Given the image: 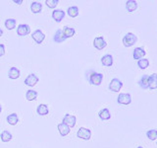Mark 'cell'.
Here are the masks:
<instances>
[{"mask_svg":"<svg viewBox=\"0 0 157 148\" xmlns=\"http://www.w3.org/2000/svg\"><path fill=\"white\" fill-rule=\"evenodd\" d=\"M38 77L34 73H32L29 74V75L25 79V84H26L27 86H29V87H33L38 82Z\"/></svg>","mask_w":157,"mask_h":148,"instance_id":"30bf717a","label":"cell"},{"mask_svg":"<svg viewBox=\"0 0 157 148\" xmlns=\"http://www.w3.org/2000/svg\"><path fill=\"white\" fill-rule=\"evenodd\" d=\"M148 79H149V75H144L139 81V85L142 89H147L148 88Z\"/></svg>","mask_w":157,"mask_h":148,"instance_id":"484cf974","label":"cell"},{"mask_svg":"<svg viewBox=\"0 0 157 148\" xmlns=\"http://www.w3.org/2000/svg\"><path fill=\"white\" fill-rule=\"evenodd\" d=\"M68 15L72 18H76L78 15V8L77 6H71L68 8Z\"/></svg>","mask_w":157,"mask_h":148,"instance_id":"83f0119b","label":"cell"},{"mask_svg":"<svg viewBox=\"0 0 157 148\" xmlns=\"http://www.w3.org/2000/svg\"><path fill=\"white\" fill-rule=\"evenodd\" d=\"M4 25H5V28L7 30H13L14 28H16V20L12 18L7 19L6 21H5Z\"/></svg>","mask_w":157,"mask_h":148,"instance_id":"4316f807","label":"cell"},{"mask_svg":"<svg viewBox=\"0 0 157 148\" xmlns=\"http://www.w3.org/2000/svg\"><path fill=\"white\" fill-rule=\"evenodd\" d=\"M48 107L45 104H40L37 108H36V113L39 116H46L48 113Z\"/></svg>","mask_w":157,"mask_h":148,"instance_id":"44dd1931","label":"cell"},{"mask_svg":"<svg viewBox=\"0 0 157 148\" xmlns=\"http://www.w3.org/2000/svg\"><path fill=\"white\" fill-rule=\"evenodd\" d=\"M146 136L148 139L150 140H155L157 139V130H147L146 132Z\"/></svg>","mask_w":157,"mask_h":148,"instance_id":"f546056e","label":"cell"},{"mask_svg":"<svg viewBox=\"0 0 157 148\" xmlns=\"http://www.w3.org/2000/svg\"><path fill=\"white\" fill-rule=\"evenodd\" d=\"M122 87H123L122 81H120L119 79H117V78L112 79L109 84V89L112 92H119Z\"/></svg>","mask_w":157,"mask_h":148,"instance_id":"5b68a950","label":"cell"},{"mask_svg":"<svg viewBox=\"0 0 157 148\" xmlns=\"http://www.w3.org/2000/svg\"><path fill=\"white\" fill-rule=\"evenodd\" d=\"M14 3H17V4H22V0H14V1H13Z\"/></svg>","mask_w":157,"mask_h":148,"instance_id":"d6a6232c","label":"cell"},{"mask_svg":"<svg viewBox=\"0 0 157 148\" xmlns=\"http://www.w3.org/2000/svg\"><path fill=\"white\" fill-rule=\"evenodd\" d=\"M126 8L128 10V12H134L135 10L137 8V3L136 1H135V0H128V1L126 2Z\"/></svg>","mask_w":157,"mask_h":148,"instance_id":"ffe728a7","label":"cell"},{"mask_svg":"<svg viewBox=\"0 0 157 148\" xmlns=\"http://www.w3.org/2000/svg\"><path fill=\"white\" fill-rule=\"evenodd\" d=\"M102 80H103V74L101 73L91 71L90 75H88V81H90V83L92 84V85L99 86L102 83Z\"/></svg>","mask_w":157,"mask_h":148,"instance_id":"6da1fadb","label":"cell"},{"mask_svg":"<svg viewBox=\"0 0 157 148\" xmlns=\"http://www.w3.org/2000/svg\"><path fill=\"white\" fill-rule=\"evenodd\" d=\"M101 63L103 64L104 66L109 67L113 64V56L111 54H106V56H102L101 57Z\"/></svg>","mask_w":157,"mask_h":148,"instance_id":"ac0fdd59","label":"cell"},{"mask_svg":"<svg viewBox=\"0 0 157 148\" xmlns=\"http://www.w3.org/2000/svg\"><path fill=\"white\" fill-rule=\"evenodd\" d=\"M29 33H31V28H29V26L27 24L20 25L17 28V34L20 37H25V36H27V35H29Z\"/></svg>","mask_w":157,"mask_h":148,"instance_id":"52a82bcc","label":"cell"},{"mask_svg":"<svg viewBox=\"0 0 157 148\" xmlns=\"http://www.w3.org/2000/svg\"><path fill=\"white\" fill-rule=\"evenodd\" d=\"M148 88L157 89V74L156 73H153V74H151V75H149Z\"/></svg>","mask_w":157,"mask_h":148,"instance_id":"e0dca14e","label":"cell"},{"mask_svg":"<svg viewBox=\"0 0 157 148\" xmlns=\"http://www.w3.org/2000/svg\"><path fill=\"white\" fill-rule=\"evenodd\" d=\"M2 35H3V31H2V29H1V28H0V37H1V36H2Z\"/></svg>","mask_w":157,"mask_h":148,"instance_id":"836d02e7","label":"cell"},{"mask_svg":"<svg viewBox=\"0 0 157 148\" xmlns=\"http://www.w3.org/2000/svg\"><path fill=\"white\" fill-rule=\"evenodd\" d=\"M42 10V4L39 2H33L31 5V11L34 14H37L39 12H41Z\"/></svg>","mask_w":157,"mask_h":148,"instance_id":"cb8c5ba5","label":"cell"},{"mask_svg":"<svg viewBox=\"0 0 157 148\" xmlns=\"http://www.w3.org/2000/svg\"><path fill=\"white\" fill-rule=\"evenodd\" d=\"M93 46H94V47L98 49V51H101V49L106 47L107 43L105 42V39H103V37H97L94 39V41H93Z\"/></svg>","mask_w":157,"mask_h":148,"instance_id":"ba28073f","label":"cell"},{"mask_svg":"<svg viewBox=\"0 0 157 148\" xmlns=\"http://www.w3.org/2000/svg\"><path fill=\"white\" fill-rule=\"evenodd\" d=\"M62 122L67 125L69 127H74L76 125V122H77V117L75 116H72L70 113H66L65 116H64L63 120H62Z\"/></svg>","mask_w":157,"mask_h":148,"instance_id":"277c9868","label":"cell"},{"mask_svg":"<svg viewBox=\"0 0 157 148\" xmlns=\"http://www.w3.org/2000/svg\"><path fill=\"white\" fill-rule=\"evenodd\" d=\"M5 54V46L3 43H0V57Z\"/></svg>","mask_w":157,"mask_h":148,"instance_id":"1f68e13d","label":"cell"},{"mask_svg":"<svg viewBox=\"0 0 157 148\" xmlns=\"http://www.w3.org/2000/svg\"><path fill=\"white\" fill-rule=\"evenodd\" d=\"M37 96H38V93L36 91H34V90H29L26 93V99L28 101L36 100V99L37 98Z\"/></svg>","mask_w":157,"mask_h":148,"instance_id":"d4e9b609","label":"cell"},{"mask_svg":"<svg viewBox=\"0 0 157 148\" xmlns=\"http://www.w3.org/2000/svg\"><path fill=\"white\" fill-rule=\"evenodd\" d=\"M6 120H7V122L9 123L10 125H16L17 123L19 122V117H18L16 113H10V115H8Z\"/></svg>","mask_w":157,"mask_h":148,"instance_id":"2e32d148","label":"cell"},{"mask_svg":"<svg viewBox=\"0 0 157 148\" xmlns=\"http://www.w3.org/2000/svg\"><path fill=\"white\" fill-rule=\"evenodd\" d=\"M32 38L37 44H40V43H42L44 39H45V35H44L40 30H36V32L33 33Z\"/></svg>","mask_w":157,"mask_h":148,"instance_id":"8992f818","label":"cell"},{"mask_svg":"<svg viewBox=\"0 0 157 148\" xmlns=\"http://www.w3.org/2000/svg\"><path fill=\"white\" fill-rule=\"evenodd\" d=\"M136 41H137V38L136 35L132 33H128L126 34V36L123 38V43H124V46L127 47L134 46L136 43Z\"/></svg>","mask_w":157,"mask_h":148,"instance_id":"7a4b0ae2","label":"cell"},{"mask_svg":"<svg viewBox=\"0 0 157 148\" xmlns=\"http://www.w3.org/2000/svg\"><path fill=\"white\" fill-rule=\"evenodd\" d=\"M65 17V12L63 10H54L52 12V18L55 20L57 23H60L62 20Z\"/></svg>","mask_w":157,"mask_h":148,"instance_id":"8fae6325","label":"cell"},{"mask_svg":"<svg viewBox=\"0 0 157 148\" xmlns=\"http://www.w3.org/2000/svg\"><path fill=\"white\" fill-rule=\"evenodd\" d=\"M66 39V37L64 36V33L62 30H57V31L55 32V34H54L53 36V41L55 43H60L62 42H64Z\"/></svg>","mask_w":157,"mask_h":148,"instance_id":"4fadbf2b","label":"cell"},{"mask_svg":"<svg viewBox=\"0 0 157 148\" xmlns=\"http://www.w3.org/2000/svg\"><path fill=\"white\" fill-rule=\"evenodd\" d=\"M0 138H1V140L3 142H9L13 138V135H12V133L10 131L4 130V131H2L1 133H0Z\"/></svg>","mask_w":157,"mask_h":148,"instance_id":"603a6c76","label":"cell"},{"mask_svg":"<svg viewBox=\"0 0 157 148\" xmlns=\"http://www.w3.org/2000/svg\"><path fill=\"white\" fill-rule=\"evenodd\" d=\"M117 101L121 105H129L132 103V96L130 94H120L117 98Z\"/></svg>","mask_w":157,"mask_h":148,"instance_id":"9c48e42d","label":"cell"},{"mask_svg":"<svg viewBox=\"0 0 157 148\" xmlns=\"http://www.w3.org/2000/svg\"><path fill=\"white\" fill-rule=\"evenodd\" d=\"M148 65H149V60L147 58H141L137 61V66H139L140 69H142V70H144V69H146L148 67Z\"/></svg>","mask_w":157,"mask_h":148,"instance_id":"f1b7e54d","label":"cell"},{"mask_svg":"<svg viewBox=\"0 0 157 148\" xmlns=\"http://www.w3.org/2000/svg\"><path fill=\"white\" fill-rule=\"evenodd\" d=\"M145 51L142 47H136L134 49V53H132V56H134V59H141L145 56Z\"/></svg>","mask_w":157,"mask_h":148,"instance_id":"9a60e30c","label":"cell"},{"mask_svg":"<svg viewBox=\"0 0 157 148\" xmlns=\"http://www.w3.org/2000/svg\"><path fill=\"white\" fill-rule=\"evenodd\" d=\"M57 127H58V131L60 133L61 136H66L70 133V127H69L67 125H65V123L60 122Z\"/></svg>","mask_w":157,"mask_h":148,"instance_id":"7c38bea8","label":"cell"},{"mask_svg":"<svg viewBox=\"0 0 157 148\" xmlns=\"http://www.w3.org/2000/svg\"><path fill=\"white\" fill-rule=\"evenodd\" d=\"M136 148H144V147H141V146H139V147H136Z\"/></svg>","mask_w":157,"mask_h":148,"instance_id":"d590c367","label":"cell"},{"mask_svg":"<svg viewBox=\"0 0 157 148\" xmlns=\"http://www.w3.org/2000/svg\"><path fill=\"white\" fill-rule=\"evenodd\" d=\"M20 74H21V72L17 67H11L8 70V76L10 79H13V80L18 79L20 77Z\"/></svg>","mask_w":157,"mask_h":148,"instance_id":"5bb4252c","label":"cell"},{"mask_svg":"<svg viewBox=\"0 0 157 148\" xmlns=\"http://www.w3.org/2000/svg\"><path fill=\"white\" fill-rule=\"evenodd\" d=\"M59 3V0H46L45 1V4L47 5V7L51 8V9H54Z\"/></svg>","mask_w":157,"mask_h":148,"instance_id":"4dcf8cb0","label":"cell"},{"mask_svg":"<svg viewBox=\"0 0 157 148\" xmlns=\"http://www.w3.org/2000/svg\"><path fill=\"white\" fill-rule=\"evenodd\" d=\"M77 136L83 140H88L91 137V130L86 127H80V130L77 132Z\"/></svg>","mask_w":157,"mask_h":148,"instance_id":"3957f363","label":"cell"},{"mask_svg":"<svg viewBox=\"0 0 157 148\" xmlns=\"http://www.w3.org/2000/svg\"><path fill=\"white\" fill-rule=\"evenodd\" d=\"M63 31V33H64V36L66 37V39H68V38H72L74 35L76 34V30L74 29V28H71V27H68V26H66V27H64V29L62 30Z\"/></svg>","mask_w":157,"mask_h":148,"instance_id":"7402d4cb","label":"cell"},{"mask_svg":"<svg viewBox=\"0 0 157 148\" xmlns=\"http://www.w3.org/2000/svg\"><path fill=\"white\" fill-rule=\"evenodd\" d=\"M98 116H99L100 120H102V121H107V120H110L111 118V113L108 109H103V110H101L99 113H98Z\"/></svg>","mask_w":157,"mask_h":148,"instance_id":"d6986e66","label":"cell"},{"mask_svg":"<svg viewBox=\"0 0 157 148\" xmlns=\"http://www.w3.org/2000/svg\"><path fill=\"white\" fill-rule=\"evenodd\" d=\"M1 111H2V107H1V105H0V113H1Z\"/></svg>","mask_w":157,"mask_h":148,"instance_id":"e575fe53","label":"cell"}]
</instances>
